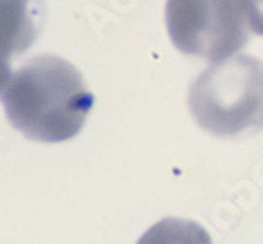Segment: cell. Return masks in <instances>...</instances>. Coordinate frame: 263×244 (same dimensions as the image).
Returning a JSON list of instances; mask_svg holds the SVG:
<instances>
[{
  "mask_svg": "<svg viewBox=\"0 0 263 244\" xmlns=\"http://www.w3.org/2000/svg\"><path fill=\"white\" fill-rule=\"evenodd\" d=\"M0 101L8 121L22 136L61 144L83 131L94 94L74 65L57 55H41L13 72Z\"/></svg>",
  "mask_w": 263,
  "mask_h": 244,
  "instance_id": "1",
  "label": "cell"
},
{
  "mask_svg": "<svg viewBox=\"0 0 263 244\" xmlns=\"http://www.w3.org/2000/svg\"><path fill=\"white\" fill-rule=\"evenodd\" d=\"M201 129L219 138L254 134L263 129V61L230 55L204 70L188 94Z\"/></svg>",
  "mask_w": 263,
  "mask_h": 244,
  "instance_id": "2",
  "label": "cell"
},
{
  "mask_svg": "<svg viewBox=\"0 0 263 244\" xmlns=\"http://www.w3.org/2000/svg\"><path fill=\"white\" fill-rule=\"evenodd\" d=\"M166 26L177 50L210 63L236 55L254 33L247 0H167Z\"/></svg>",
  "mask_w": 263,
  "mask_h": 244,
  "instance_id": "3",
  "label": "cell"
},
{
  "mask_svg": "<svg viewBox=\"0 0 263 244\" xmlns=\"http://www.w3.org/2000/svg\"><path fill=\"white\" fill-rule=\"evenodd\" d=\"M37 35L35 0H0V92L13 75V57L26 52Z\"/></svg>",
  "mask_w": 263,
  "mask_h": 244,
  "instance_id": "4",
  "label": "cell"
},
{
  "mask_svg": "<svg viewBox=\"0 0 263 244\" xmlns=\"http://www.w3.org/2000/svg\"><path fill=\"white\" fill-rule=\"evenodd\" d=\"M250 15V24L254 33L263 35V0H247Z\"/></svg>",
  "mask_w": 263,
  "mask_h": 244,
  "instance_id": "5",
  "label": "cell"
}]
</instances>
